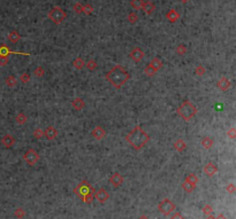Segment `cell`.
<instances>
[{"mask_svg":"<svg viewBox=\"0 0 236 219\" xmlns=\"http://www.w3.org/2000/svg\"><path fill=\"white\" fill-rule=\"evenodd\" d=\"M126 140L130 143V146L136 150L142 149L143 147L149 142L150 136L142 129L141 126H136L130 131L128 136H126Z\"/></svg>","mask_w":236,"mask_h":219,"instance_id":"obj_1","label":"cell"},{"mask_svg":"<svg viewBox=\"0 0 236 219\" xmlns=\"http://www.w3.org/2000/svg\"><path fill=\"white\" fill-rule=\"evenodd\" d=\"M129 79V73L128 71L121 66H115L114 68H112L107 73H106V80H108L110 83L115 87V88H121L125 83H127V80Z\"/></svg>","mask_w":236,"mask_h":219,"instance_id":"obj_2","label":"cell"},{"mask_svg":"<svg viewBox=\"0 0 236 219\" xmlns=\"http://www.w3.org/2000/svg\"><path fill=\"white\" fill-rule=\"evenodd\" d=\"M93 193L94 189L92 188V186H90L87 181H83V183L78 184V186L75 188V194L81 197L85 203H91L92 200H93Z\"/></svg>","mask_w":236,"mask_h":219,"instance_id":"obj_3","label":"cell"},{"mask_svg":"<svg viewBox=\"0 0 236 219\" xmlns=\"http://www.w3.org/2000/svg\"><path fill=\"white\" fill-rule=\"evenodd\" d=\"M177 114H179V116L182 117L184 120H190L192 117L197 114V108H196L190 101H184V102L177 108Z\"/></svg>","mask_w":236,"mask_h":219,"instance_id":"obj_4","label":"cell"},{"mask_svg":"<svg viewBox=\"0 0 236 219\" xmlns=\"http://www.w3.org/2000/svg\"><path fill=\"white\" fill-rule=\"evenodd\" d=\"M66 17H67L66 12H65L62 8H60V7H58V6L53 7V8L50 10V13H48V19L55 24H60Z\"/></svg>","mask_w":236,"mask_h":219,"instance_id":"obj_5","label":"cell"},{"mask_svg":"<svg viewBox=\"0 0 236 219\" xmlns=\"http://www.w3.org/2000/svg\"><path fill=\"white\" fill-rule=\"evenodd\" d=\"M175 208H176L175 204H174L169 199H164L161 202L158 204V210L166 217L171 216V215L175 211Z\"/></svg>","mask_w":236,"mask_h":219,"instance_id":"obj_6","label":"cell"},{"mask_svg":"<svg viewBox=\"0 0 236 219\" xmlns=\"http://www.w3.org/2000/svg\"><path fill=\"white\" fill-rule=\"evenodd\" d=\"M23 158H24V161L29 164V165L32 166V165H35L38 161H39L41 156H39V154H38L35 149H29L27 153L24 154Z\"/></svg>","mask_w":236,"mask_h":219,"instance_id":"obj_7","label":"cell"},{"mask_svg":"<svg viewBox=\"0 0 236 219\" xmlns=\"http://www.w3.org/2000/svg\"><path fill=\"white\" fill-rule=\"evenodd\" d=\"M93 197L97 200L98 202L105 203L110 199V194H108V192L105 188H100V189H98V190H94Z\"/></svg>","mask_w":236,"mask_h":219,"instance_id":"obj_8","label":"cell"},{"mask_svg":"<svg viewBox=\"0 0 236 219\" xmlns=\"http://www.w3.org/2000/svg\"><path fill=\"white\" fill-rule=\"evenodd\" d=\"M110 183L112 184L113 187H120L123 184V177L118 172L113 173L111 176V178H110Z\"/></svg>","mask_w":236,"mask_h":219,"instance_id":"obj_9","label":"cell"},{"mask_svg":"<svg viewBox=\"0 0 236 219\" xmlns=\"http://www.w3.org/2000/svg\"><path fill=\"white\" fill-rule=\"evenodd\" d=\"M129 55H130V57H132L135 62H139V61L144 57V52H143L139 47H135V48H132V51L130 52Z\"/></svg>","mask_w":236,"mask_h":219,"instance_id":"obj_10","label":"cell"},{"mask_svg":"<svg viewBox=\"0 0 236 219\" xmlns=\"http://www.w3.org/2000/svg\"><path fill=\"white\" fill-rule=\"evenodd\" d=\"M8 54H20V55H30L29 53H22V52H13L10 51L6 45H1L0 46V56H7L8 57Z\"/></svg>","mask_w":236,"mask_h":219,"instance_id":"obj_11","label":"cell"},{"mask_svg":"<svg viewBox=\"0 0 236 219\" xmlns=\"http://www.w3.org/2000/svg\"><path fill=\"white\" fill-rule=\"evenodd\" d=\"M204 172L206 173V176L213 177L216 172H218V168H216V165L214 164V163L210 162V163H207V164L205 165V168H204Z\"/></svg>","mask_w":236,"mask_h":219,"instance_id":"obj_12","label":"cell"},{"mask_svg":"<svg viewBox=\"0 0 236 219\" xmlns=\"http://www.w3.org/2000/svg\"><path fill=\"white\" fill-rule=\"evenodd\" d=\"M1 143H3V147L6 148H10L15 143V139L12 134H5V136L1 138Z\"/></svg>","mask_w":236,"mask_h":219,"instance_id":"obj_13","label":"cell"},{"mask_svg":"<svg viewBox=\"0 0 236 219\" xmlns=\"http://www.w3.org/2000/svg\"><path fill=\"white\" fill-rule=\"evenodd\" d=\"M92 136H93L94 139L100 140L106 136V132H105V130L103 129L101 126H96V127L92 130Z\"/></svg>","mask_w":236,"mask_h":219,"instance_id":"obj_14","label":"cell"},{"mask_svg":"<svg viewBox=\"0 0 236 219\" xmlns=\"http://www.w3.org/2000/svg\"><path fill=\"white\" fill-rule=\"evenodd\" d=\"M44 136H46L48 140H53L55 139L58 136V131L55 127H53V126H48L46 130H45L44 132Z\"/></svg>","mask_w":236,"mask_h":219,"instance_id":"obj_15","label":"cell"},{"mask_svg":"<svg viewBox=\"0 0 236 219\" xmlns=\"http://www.w3.org/2000/svg\"><path fill=\"white\" fill-rule=\"evenodd\" d=\"M230 80L228 79V78H226V77H222L221 79L218 82V87H219L221 91H227L228 88L230 87Z\"/></svg>","mask_w":236,"mask_h":219,"instance_id":"obj_16","label":"cell"},{"mask_svg":"<svg viewBox=\"0 0 236 219\" xmlns=\"http://www.w3.org/2000/svg\"><path fill=\"white\" fill-rule=\"evenodd\" d=\"M142 9L144 10L145 14L150 15V14H152L153 12H155V6L151 3V1H146V3L144 1V3H143V7H142Z\"/></svg>","mask_w":236,"mask_h":219,"instance_id":"obj_17","label":"cell"},{"mask_svg":"<svg viewBox=\"0 0 236 219\" xmlns=\"http://www.w3.org/2000/svg\"><path fill=\"white\" fill-rule=\"evenodd\" d=\"M71 104H73V107H74L76 110H83V109H84V107H85L84 100L81 99V98H75Z\"/></svg>","mask_w":236,"mask_h":219,"instance_id":"obj_18","label":"cell"},{"mask_svg":"<svg viewBox=\"0 0 236 219\" xmlns=\"http://www.w3.org/2000/svg\"><path fill=\"white\" fill-rule=\"evenodd\" d=\"M166 17L168 19V21L169 22H172V23H174V22H176V21L179 20L180 19V15H179V13L176 12L175 9H171L167 13V15H166Z\"/></svg>","mask_w":236,"mask_h":219,"instance_id":"obj_19","label":"cell"},{"mask_svg":"<svg viewBox=\"0 0 236 219\" xmlns=\"http://www.w3.org/2000/svg\"><path fill=\"white\" fill-rule=\"evenodd\" d=\"M174 148H175V150H177L179 153H182L183 150H186L187 143L184 142L182 139H177L175 142H174Z\"/></svg>","mask_w":236,"mask_h":219,"instance_id":"obj_20","label":"cell"},{"mask_svg":"<svg viewBox=\"0 0 236 219\" xmlns=\"http://www.w3.org/2000/svg\"><path fill=\"white\" fill-rule=\"evenodd\" d=\"M213 143H214V141H213L212 138H210V136H205L204 139L202 140V146L205 148V149H210V148H212Z\"/></svg>","mask_w":236,"mask_h":219,"instance_id":"obj_21","label":"cell"},{"mask_svg":"<svg viewBox=\"0 0 236 219\" xmlns=\"http://www.w3.org/2000/svg\"><path fill=\"white\" fill-rule=\"evenodd\" d=\"M8 39H9L12 43H17V41L21 39L20 33L16 32V31H12V32L8 35Z\"/></svg>","mask_w":236,"mask_h":219,"instance_id":"obj_22","label":"cell"},{"mask_svg":"<svg viewBox=\"0 0 236 219\" xmlns=\"http://www.w3.org/2000/svg\"><path fill=\"white\" fill-rule=\"evenodd\" d=\"M73 66L75 67V69L81 70V69H83V67L85 66V62L83 61V59H81V57H77V59L73 62Z\"/></svg>","mask_w":236,"mask_h":219,"instance_id":"obj_23","label":"cell"},{"mask_svg":"<svg viewBox=\"0 0 236 219\" xmlns=\"http://www.w3.org/2000/svg\"><path fill=\"white\" fill-rule=\"evenodd\" d=\"M186 181H188V183H190V184H192V185L197 186V183H198V178H197V176H196L195 173H190V174H188V176H187Z\"/></svg>","mask_w":236,"mask_h":219,"instance_id":"obj_24","label":"cell"},{"mask_svg":"<svg viewBox=\"0 0 236 219\" xmlns=\"http://www.w3.org/2000/svg\"><path fill=\"white\" fill-rule=\"evenodd\" d=\"M150 64H151L152 68H153L155 71H158V70L162 67V62L159 60V59H157V57H155V59H153V60L150 62Z\"/></svg>","mask_w":236,"mask_h":219,"instance_id":"obj_25","label":"cell"},{"mask_svg":"<svg viewBox=\"0 0 236 219\" xmlns=\"http://www.w3.org/2000/svg\"><path fill=\"white\" fill-rule=\"evenodd\" d=\"M182 188L186 190L187 193H191V192H194V189L196 188V186L195 185H192V184H190V183H188V181H186L184 180V183L182 184Z\"/></svg>","mask_w":236,"mask_h":219,"instance_id":"obj_26","label":"cell"},{"mask_svg":"<svg viewBox=\"0 0 236 219\" xmlns=\"http://www.w3.org/2000/svg\"><path fill=\"white\" fill-rule=\"evenodd\" d=\"M5 82H6V85L8 87H14L15 85H16V83H17L16 78H15L14 76H8L6 78V80H5Z\"/></svg>","mask_w":236,"mask_h":219,"instance_id":"obj_27","label":"cell"},{"mask_svg":"<svg viewBox=\"0 0 236 219\" xmlns=\"http://www.w3.org/2000/svg\"><path fill=\"white\" fill-rule=\"evenodd\" d=\"M143 3H144V0H132V7L136 10L142 9Z\"/></svg>","mask_w":236,"mask_h":219,"instance_id":"obj_28","label":"cell"},{"mask_svg":"<svg viewBox=\"0 0 236 219\" xmlns=\"http://www.w3.org/2000/svg\"><path fill=\"white\" fill-rule=\"evenodd\" d=\"M14 216L16 217V218H24V216H25V211H24V209H22V208H17V209H15V211H14Z\"/></svg>","mask_w":236,"mask_h":219,"instance_id":"obj_29","label":"cell"},{"mask_svg":"<svg viewBox=\"0 0 236 219\" xmlns=\"http://www.w3.org/2000/svg\"><path fill=\"white\" fill-rule=\"evenodd\" d=\"M144 72L146 73V75H148L149 77H152V76H153V75H155V72H157V71H155V70L153 69V68H152V66H151V64H150V63H149L148 66L145 67V69H144Z\"/></svg>","mask_w":236,"mask_h":219,"instance_id":"obj_30","label":"cell"},{"mask_svg":"<svg viewBox=\"0 0 236 219\" xmlns=\"http://www.w3.org/2000/svg\"><path fill=\"white\" fill-rule=\"evenodd\" d=\"M25 122H27V116H25L23 113H20L16 116V123L22 125V124H24Z\"/></svg>","mask_w":236,"mask_h":219,"instance_id":"obj_31","label":"cell"},{"mask_svg":"<svg viewBox=\"0 0 236 219\" xmlns=\"http://www.w3.org/2000/svg\"><path fill=\"white\" fill-rule=\"evenodd\" d=\"M32 134H34V136L36 138V139H42V138L44 136V131H43L42 129H39V127H38V129L35 130Z\"/></svg>","mask_w":236,"mask_h":219,"instance_id":"obj_32","label":"cell"},{"mask_svg":"<svg viewBox=\"0 0 236 219\" xmlns=\"http://www.w3.org/2000/svg\"><path fill=\"white\" fill-rule=\"evenodd\" d=\"M213 211V208L210 204H206V206H204V208H203V213L205 215V216H209V215H211Z\"/></svg>","mask_w":236,"mask_h":219,"instance_id":"obj_33","label":"cell"},{"mask_svg":"<svg viewBox=\"0 0 236 219\" xmlns=\"http://www.w3.org/2000/svg\"><path fill=\"white\" fill-rule=\"evenodd\" d=\"M35 76L36 77H42V76H44V73H45V70L44 68H42V67H37L36 69H35Z\"/></svg>","mask_w":236,"mask_h":219,"instance_id":"obj_34","label":"cell"},{"mask_svg":"<svg viewBox=\"0 0 236 219\" xmlns=\"http://www.w3.org/2000/svg\"><path fill=\"white\" fill-rule=\"evenodd\" d=\"M176 53L179 54V55H184V54L187 53L186 46H184V45H179L177 48H176Z\"/></svg>","mask_w":236,"mask_h":219,"instance_id":"obj_35","label":"cell"},{"mask_svg":"<svg viewBox=\"0 0 236 219\" xmlns=\"http://www.w3.org/2000/svg\"><path fill=\"white\" fill-rule=\"evenodd\" d=\"M85 66H87V68H88L90 71H92V70H94L96 68H97V63H96V61L90 60L88 63H87V64H85Z\"/></svg>","mask_w":236,"mask_h":219,"instance_id":"obj_36","label":"cell"},{"mask_svg":"<svg viewBox=\"0 0 236 219\" xmlns=\"http://www.w3.org/2000/svg\"><path fill=\"white\" fill-rule=\"evenodd\" d=\"M137 19H138V16H137V14L136 13H130L128 15V21L130 22V23H136V21H137Z\"/></svg>","mask_w":236,"mask_h":219,"instance_id":"obj_37","label":"cell"},{"mask_svg":"<svg viewBox=\"0 0 236 219\" xmlns=\"http://www.w3.org/2000/svg\"><path fill=\"white\" fill-rule=\"evenodd\" d=\"M29 80H30V75H29V73L24 72L21 75V82H22L23 84L29 83Z\"/></svg>","mask_w":236,"mask_h":219,"instance_id":"obj_38","label":"cell"},{"mask_svg":"<svg viewBox=\"0 0 236 219\" xmlns=\"http://www.w3.org/2000/svg\"><path fill=\"white\" fill-rule=\"evenodd\" d=\"M195 71H196V73H197L198 76H203V75L205 73V68H204V67H203L202 64H199V66L197 67V68H196Z\"/></svg>","mask_w":236,"mask_h":219,"instance_id":"obj_39","label":"cell"},{"mask_svg":"<svg viewBox=\"0 0 236 219\" xmlns=\"http://www.w3.org/2000/svg\"><path fill=\"white\" fill-rule=\"evenodd\" d=\"M74 10L76 12L77 14H81L83 13V5H81L80 3H75V6H74Z\"/></svg>","mask_w":236,"mask_h":219,"instance_id":"obj_40","label":"cell"},{"mask_svg":"<svg viewBox=\"0 0 236 219\" xmlns=\"http://www.w3.org/2000/svg\"><path fill=\"white\" fill-rule=\"evenodd\" d=\"M226 190L229 193V194L233 195L234 193H235V185H234V184H228V186L226 187Z\"/></svg>","mask_w":236,"mask_h":219,"instance_id":"obj_41","label":"cell"},{"mask_svg":"<svg viewBox=\"0 0 236 219\" xmlns=\"http://www.w3.org/2000/svg\"><path fill=\"white\" fill-rule=\"evenodd\" d=\"M92 10H93V8H92V6H90V5H85V6H83V12H84L85 14L92 13Z\"/></svg>","mask_w":236,"mask_h":219,"instance_id":"obj_42","label":"cell"},{"mask_svg":"<svg viewBox=\"0 0 236 219\" xmlns=\"http://www.w3.org/2000/svg\"><path fill=\"white\" fill-rule=\"evenodd\" d=\"M227 136H228V138H230L232 140L235 139V129H234V127H232V129L227 132Z\"/></svg>","mask_w":236,"mask_h":219,"instance_id":"obj_43","label":"cell"},{"mask_svg":"<svg viewBox=\"0 0 236 219\" xmlns=\"http://www.w3.org/2000/svg\"><path fill=\"white\" fill-rule=\"evenodd\" d=\"M8 63V57L7 56H0V66L3 67Z\"/></svg>","mask_w":236,"mask_h":219,"instance_id":"obj_44","label":"cell"},{"mask_svg":"<svg viewBox=\"0 0 236 219\" xmlns=\"http://www.w3.org/2000/svg\"><path fill=\"white\" fill-rule=\"evenodd\" d=\"M171 219H184V217H182V215L180 212H173Z\"/></svg>","mask_w":236,"mask_h":219,"instance_id":"obj_45","label":"cell"},{"mask_svg":"<svg viewBox=\"0 0 236 219\" xmlns=\"http://www.w3.org/2000/svg\"><path fill=\"white\" fill-rule=\"evenodd\" d=\"M216 219H228V218H227V217H226V216H225V215H222V213H220L219 216L216 217Z\"/></svg>","mask_w":236,"mask_h":219,"instance_id":"obj_46","label":"cell"},{"mask_svg":"<svg viewBox=\"0 0 236 219\" xmlns=\"http://www.w3.org/2000/svg\"><path fill=\"white\" fill-rule=\"evenodd\" d=\"M205 219H216V218H214V217H213L212 215H209V216H206Z\"/></svg>","mask_w":236,"mask_h":219,"instance_id":"obj_47","label":"cell"},{"mask_svg":"<svg viewBox=\"0 0 236 219\" xmlns=\"http://www.w3.org/2000/svg\"><path fill=\"white\" fill-rule=\"evenodd\" d=\"M138 219H150V218H149L148 216H141V217H138Z\"/></svg>","mask_w":236,"mask_h":219,"instance_id":"obj_48","label":"cell"},{"mask_svg":"<svg viewBox=\"0 0 236 219\" xmlns=\"http://www.w3.org/2000/svg\"><path fill=\"white\" fill-rule=\"evenodd\" d=\"M180 1H181V3H188L189 0H180Z\"/></svg>","mask_w":236,"mask_h":219,"instance_id":"obj_49","label":"cell"}]
</instances>
